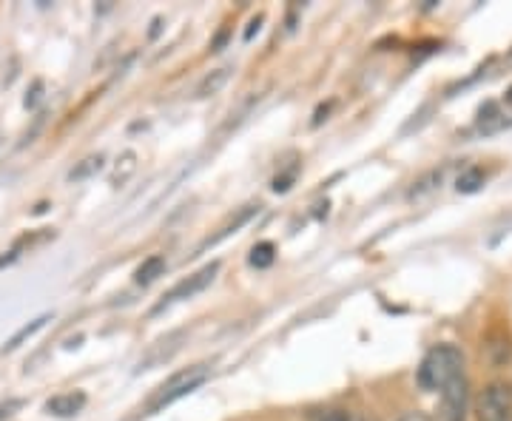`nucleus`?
<instances>
[{"label":"nucleus","instance_id":"nucleus-1","mask_svg":"<svg viewBox=\"0 0 512 421\" xmlns=\"http://www.w3.org/2000/svg\"><path fill=\"white\" fill-rule=\"evenodd\" d=\"M461 379H467L464 376V356L453 345H436L424 356V362L419 367V385L424 390L444 393L447 387H453Z\"/></svg>","mask_w":512,"mask_h":421},{"label":"nucleus","instance_id":"nucleus-2","mask_svg":"<svg viewBox=\"0 0 512 421\" xmlns=\"http://www.w3.org/2000/svg\"><path fill=\"white\" fill-rule=\"evenodd\" d=\"M205 379H208V365L185 367L180 373H174L171 379H165L163 385L154 390V396H151L146 404V413H157V410L174 404L177 399H183L191 390H197Z\"/></svg>","mask_w":512,"mask_h":421},{"label":"nucleus","instance_id":"nucleus-3","mask_svg":"<svg viewBox=\"0 0 512 421\" xmlns=\"http://www.w3.org/2000/svg\"><path fill=\"white\" fill-rule=\"evenodd\" d=\"M478 421H512V387L493 382L481 390L476 402Z\"/></svg>","mask_w":512,"mask_h":421},{"label":"nucleus","instance_id":"nucleus-4","mask_svg":"<svg viewBox=\"0 0 512 421\" xmlns=\"http://www.w3.org/2000/svg\"><path fill=\"white\" fill-rule=\"evenodd\" d=\"M217 271H220V262H211V265L200 268L197 274H191L188 279H183L180 285H174L171 291L165 293L163 302H157V305H154V313L165 311L168 305H174V302H180V299H191V296H197L200 291H205V288L214 282Z\"/></svg>","mask_w":512,"mask_h":421},{"label":"nucleus","instance_id":"nucleus-5","mask_svg":"<svg viewBox=\"0 0 512 421\" xmlns=\"http://www.w3.org/2000/svg\"><path fill=\"white\" fill-rule=\"evenodd\" d=\"M467 413V379L441 393V421H464Z\"/></svg>","mask_w":512,"mask_h":421},{"label":"nucleus","instance_id":"nucleus-6","mask_svg":"<svg viewBox=\"0 0 512 421\" xmlns=\"http://www.w3.org/2000/svg\"><path fill=\"white\" fill-rule=\"evenodd\" d=\"M83 407H86V393H80V390L60 393V396H55V399H49V402H46V410H49L52 416H60V419L77 416Z\"/></svg>","mask_w":512,"mask_h":421},{"label":"nucleus","instance_id":"nucleus-7","mask_svg":"<svg viewBox=\"0 0 512 421\" xmlns=\"http://www.w3.org/2000/svg\"><path fill=\"white\" fill-rule=\"evenodd\" d=\"M256 211H259V205H245L242 211H237V217H231V222H225V225H222V228H220V234H214V237L208 239L205 245H217L220 239H225V237H228V234H234L237 228H242L245 222L254 217Z\"/></svg>","mask_w":512,"mask_h":421},{"label":"nucleus","instance_id":"nucleus-8","mask_svg":"<svg viewBox=\"0 0 512 421\" xmlns=\"http://www.w3.org/2000/svg\"><path fill=\"white\" fill-rule=\"evenodd\" d=\"M46 322H49V313H43V316H37V319H32L29 325H23V328H20L18 333H15V336H12V339H9V342L3 345V353H12V350H18L20 345H23V342H26L29 336H35L37 330L43 328Z\"/></svg>","mask_w":512,"mask_h":421},{"label":"nucleus","instance_id":"nucleus-9","mask_svg":"<svg viewBox=\"0 0 512 421\" xmlns=\"http://www.w3.org/2000/svg\"><path fill=\"white\" fill-rule=\"evenodd\" d=\"M228 74H231V69L228 66H222V69H217V72H211L205 80H202L200 86H197V97H211V94H217L228 83Z\"/></svg>","mask_w":512,"mask_h":421},{"label":"nucleus","instance_id":"nucleus-10","mask_svg":"<svg viewBox=\"0 0 512 421\" xmlns=\"http://www.w3.org/2000/svg\"><path fill=\"white\" fill-rule=\"evenodd\" d=\"M165 271V257H160V254H154V257H148L140 268H137V274H134V279L140 282V285H148V282H154L157 276H163Z\"/></svg>","mask_w":512,"mask_h":421},{"label":"nucleus","instance_id":"nucleus-11","mask_svg":"<svg viewBox=\"0 0 512 421\" xmlns=\"http://www.w3.org/2000/svg\"><path fill=\"white\" fill-rule=\"evenodd\" d=\"M100 168H103V157H100V154H97V157H86V160L77 165V168H72L69 180H72V183H77V180H86V177H92L94 171H100Z\"/></svg>","mask_w":512,"mask_h":421},{"label":"nucleus","instance_id":"nucleus-12","mask_svg":"<svg viewBox=\"0 0 512 421\" xmlns=\"http://www.w3.org/2000/svg\"><path fill=\"white\" fill-rule=\"evenodd\" d=\"M274 245L271 242H259L254 251H251V265L254 268H268L274 262Z\"/></svg>","mask_w":512,"mask_h":421},{"label":"nucleus","instance_id":"nucleus-13","mask_svg":"<svg viewBox=\"0 0 512 421\" xmlns=\"http://www.w3.org/2000/svg\"><path fill=\"white\" fill-rule=\"evenodd\" d=\"M481 183H484V174H481V168H470L464 177H458V191H476Z\"/></svg>","mask_w":512,"mask_h":421},{"label":"nucleus","instance_id":"nucleus-14","mask_svg":"<svg viewBox=\"0 0 512 421\" xmlns=\"http://www.w3.org/2000/svg\"><path fill=\"white\" fill-rule=\"evenodd\" d=\"M131 171H134V154H126V157H123V168L117 165V171H114V177H111V183H114V185L123 183V180H126L128 174H131Z\"/></svg>","mask_w":512,"mask_h":421},{"label":"nucleus","instance_id":"nucleus-15","mask_svg":"<svg viewBox=\"0 0 512 421\" xmlns=\"http://www.w3.org/2000/svg\"><path fill=\"white\" fill-rule=\"evenodd\" d=\"M319 421H365L359 419V416H353V413H345V410H325Z\"/></svg>","mask_w":512,"mask_h":421},{"label":"nucleus","instance_id":"nucleus-16","mask_svg":"<svg viewBox=\"0 0 512 421\" xmlns=\"http://www.w3.org/2000/svg\"><path fill=\"white\" fill-rule=\"evenodd\" d=\"M20 407H23V399H12V402L0 404V421L9 419V416H15V413H18Z\"/></svg>","mask_w":512,"mask_h":421},{"label":"nucleus","instance_id":"nucleus-17","mask_svg":"<svg viewBox=\"0 0 512 421\" xmlns=\"http://www.w3.org/2000/svg\"><path fill=\"white\" fill-rule=\"evenodd\" d=\"M259 23H262V18L251 20V29L245 32V40H251V37H254V32H259Z\"/></svg>","mask_w":512,"mask_h":421},{"label":"nucleus","instance_id":"nucleus-18","mask_svg":"<svg viewBox=\"0 0 512 421\" xmlns=\"http://www.w3.org/2000/svg\"><path fill=\"white\" fill-rule=\"evenodd\" d=\"M399 421H430L424 413H407V416H402Z\"/></svg>","mask_w":512,"mask_h":421},{"label":"nucleus","instance_id":"nucleus-19","mask_svg":"<svg viewBox=\"0 0 512 421\" xmlns=\"http://www.w3.org/2000/svg\"><path fill=\"white\" fill-rule=\"evenodd\" d=\"M507 103H510V106H512V89H510V92H507Z\"/></svg>","mask_w":512,"mask_h":421}]
</instances>
